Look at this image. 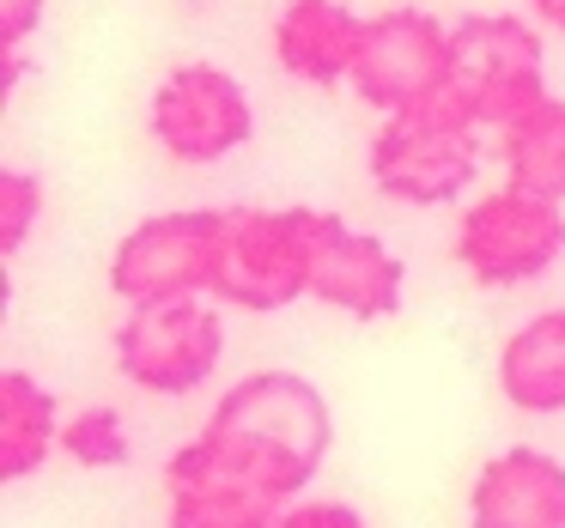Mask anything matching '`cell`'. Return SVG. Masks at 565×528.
Instances as JSON below:
<instances>
[{
    "mask_svg": "<svg viewBox=\"0 0 565 528\" xmlns=\"http://www.w3.org/2000/svg\"><path fill=\"white\" fill-rule=\"evenodd\" d=\"M365 164L377 195L402 201V207H450L480 176V128L450 98L414 104V110L383 116Z\"/></svg>",
    "mask_w": 565,
    "mask_h": 528,
    "instance_id": "cell-2",
    "label": "cell"
},
{
    "mask_svg": "<svg viewBox=\"0 0 565 528\" xmlns=\"http://www.w3.org/2000/svg\"><path fill=\"white\" fill-rule=\"evenodd\" d=\"M402 285L407 268L383 237L347 225L341 213H322L310 219V298L353 322H383L402 310Z\"/></svg>",
    "mask_w": 565,
    "mask_h": 528,
    "instance_id": "cell-10",
    "label": "cell"
},
{
    "mask_svg": "<svg viewBox=\"0 0 565 528\" xmlns=\"http://www.w3.org/2000/svg\"><path fill=\"white\" fill-rule=\"evenodd\" d=\"M499 164L511 188L565 207V98H541L529 116H516L499 134Z\"/></svg>",
    "mask_w": 565,
    "mask_h": 528,
    "instance_id": "cell-15",
    "label": "cell"
},
{
    "mask_svg": "<svg viewBox=\"0 0 565 528\" xmlns=\"http://www.w3.org/2000/svg\"><path fill=\"white\" fill-rule=\"evenodd\" d=\"M565 256V207L529 188H492L456 219V268L487 292L529 285Z\"/></svg>",
    "mask_w": 565,
    "mask_h": 528,
    "instance_id": "cell-6",
    "label": "cell"
},
{
    "mask_svg": "<svg viewBox=\"0 0 565 528\" xmlns=\"http://www.w3.org/2000/svg\"><path fill=\"white\" fill-rule=\"evenodd\" d=\"M164 486H171V528H274L286 510L220 479H164Z\"/></svg>",
    "mask_w": 565,
    "mask_h": 528,
    "instance_id": "cell-16",
    "label": "cell"
},
{
    "mask_svg": "<svg viewBox=\"0 0 565 528\" xmlns=\"http://www.w3.org/2000/svg\"><path fill=\"white\" fill-rule=\"evenodd\" d=\"M225 358V316L207 298L135 304L116 328V370L147 395H195Z\"/></svg>",
    "mask_w": 565,
    "mask_h": 528,
    "instance_id": "cell-7",
    "label": "cell"
},
{
    "mask_svg": "<svg viewBox=\"0 0 565 528\" xmlns=\"http://www.w3.org/2000/svg\"><path fill=\"white\" fill-rule=\"evenodd\" d=\"M38 219H43V183H38V171L7 164V171H0V249H7V256H19V249H25V237L38 231Z\"/></svg>",
    "mask_w": 565,
    "mask_h": 528,
    "instance_id": "cell-18",
    "label": "cell"
},
{
    "mask_svg": "<svg viewBox=\"0 0 565 528\" xmlns=\"http://www.w3.org/2000/svg\"><path fill=\"white\" fill-rule=\"evenodd\" d=\"M274 528H365V516L347 498H292Z\"/></svg>",
    "mask_w": 565,
    "mask_h": 528,
    "instance_id": "cell-19",
    "label": "cell"
},
{
    "mask_svg": "<svg viewBox=\"0 0 565 528\" xmlns=\"http://www.w3.org/2000/svg\"><path fill=\"white\" fill-rule=\"evenodd\" d=\"M62 450L79 467H122L128 462V425L116 407H86L79 419L62 425Z\"/></svg>",
    "mask_w": 565,
    "mask_h": 528,
    "instance_id": "cell-17",
    "label": "cell"
},
{
    "mask_svg": "<svg viewBox=\"0 0 565 528\" xmlns=\"http://www.w3.org/2000/svg\"><path fill=\"white\" fill-rule=\"evenodd\" d=\"M43 7L50 0H0V43L7 50H25V37L43 25Z\"/></svg>",
    "mask_w": 565,
    "mask_h": 528,
    "instance_id": "cell-20",
    "label": "cell"
},
{
    "mask_svg": "<svg viewBox=\"0 0 565 528\" xmlns=\"http://www.w3.org/2000/svg\"><path fill=\"white\" fill-rule=\"evenodd\" d=\"M468 528H565V462L511 443L468 486Z\"/></svg>",
    "mask_w": 565,
    "mask_h": 528,
    "instance_id": "cell-11",
    "label": "cell"
},
{
    "mask_svg": "<svg viewBox=\"0 0 565 528\" xmlns=\"http://www.w3.org/2000/svg\"><path fill=\"white\" fill-rule=\"evenodd\" d=\"M310 219L317 207H225V256L213 304L274 316L310 298Z\"/></svg>",
    "mask_w": 565,
    "mask_h": 528,
    "instance_id": "cell-4",
    "label": "cell"
},
{
    "mask_svg": "<svg viewBox=\"0 0 565 528\" xmlns=\"http://www.w3.org/2000/svg\"><path fill=\"white\" fill-rule=\"evenodd\" d=\"M256 134V104L225 67L183 62L152 91V140L177 164H220Z\"/></svg>",
    "mask_w": 565,
    "mask_h": 528,
    "instance_id": "cell-8",
    "label": "cell"
},
{
    "mask_svg": "<svg viewBox=\"0 0 565 528\" xmlns=\"http://www.w3.org/2000/svg\"><path fill=\"white\" fill-rule=\"evenodd\" d=\"M365 43V19L347 0H286L274 19V62L292 74L298 86H347Z\"/></svg>",
    "mask_w": 565,
    "mask_h": 528,
    "instance_id": "cell-12",
    "label": "cell"
},
{
    "mask_svg": "<svg viewBox=\"0 0 565 528\" xmlns=\"http://www.w3.org/2000/svg\"><path fill=\"white\" fill-rule=\"evenodd\" d=\"M347 86L359 91V104H371L383 116L444 98V86H450V25H438L419 7H390V13L365 19V43H359Z\"/></svg>",
    "mask_w": 565,
    "mask_h": 528,
    "instance_id": "cell-9",
    "label": "cell"
},
{
    "mask_svg": "<svg viewBox=\"0 0 565 528\" xmlns=\"http://www.w3.org/2000/svg\"><path fill=\"white\" fill-rule=\"evenodd\" d=\"M225 256V207L152 213L116 244L110 292L135 304H171V298H213Z\"/></svg>",
    "mask_w": 565,
    "mask_h": 528,
    "instance_id": "cell-5",
    "label": "cell"
},
{
    "mask_svg": "<svg viewBox=\"0 0 565 528\" xmlns=\"http://www.w3.org/2000/svg\"><path fill=\"white\" fill-rule=\"evenodd\" d=\"M444 98L475 128H511L547 91V50L516 13H468L450 25V86Z\"/></svg>",
    "mask_w": 565,
    "mask_h": 528,
    "instance_id": "cell-3",
    "label": "cell"
},
{
    "mask_svg": "<svg viewBox=\"0 0 565 528\" xmlns=\"http://www.w3.org/2000/svg\"><path fill=\"white\" fill-rule=\"evenodd\" d=\"M62 443V407L55 389H43L31 370H7L0 377V474L25 479L50 462V450Z\"/></svg>",
    "mask_w": 565,
    "mask_h": 528,
    "instance_id": "cell-14",
    "label": "cell"
},
{
    "mask_svg": "<svg viewBox=\"0 0 565 528\" xmlns=\"http://www.w3.org/2000/svg\"><path fill=\"white\" fill-rule=\"evenodd\" d=\"M334 419L329 401L298 370H256L232 382L183 450L164 462V479H220L268 504H292L329 462Z\"/></svg>",
    "mask_w": 565,
    "mask_h": 528,
    "instance_id": "cell-1",
    "label": "cell"
},
{
    "mask_svg": "<svg viewBox=\"0 0 565 528\" xmlns=\"http://www.w3.org/2000/svg\"><path fill=\"white\" fill-rule=\"evenodd\" d=\"M499 395L516 413H565V310H541L504 341Z\"/></svg>",
    "mask_w": 565,
    "mask_h": 528,
    "instance_id": "cell-13",
    "label": "cell"
},
{
    "mask_svg": "<svg viewBox=\"0 0 565 528\" xmlns=\"http://www.w3.org/2000/svg\"><path fill=\"white\" fill-rule=\"evenodd\" d=\"M529 13L541 19V25H553V31H565V0H529Z\"/></svg>",
    "mask_w": 565,
    "mask_h": 528,
    "instance_id": "cell-21",
    "label": "cell"
}]
</instances>
